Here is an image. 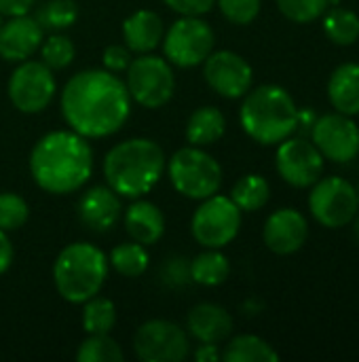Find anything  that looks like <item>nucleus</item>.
<instances>
[{"instance_id": "f257e3e1", "label": "nucleus", "mask_w": 359, "mask_h": 362, "mask_svg": "<svg viewBox=\"0 0 359 362\" xmlns=\"http://www.w3.org/2000/svg\"><path fill=\"white\" fill-rule=\"evenodd\" d=\"M131 98L110 70H83L61 91V115L72 132L89 138L116 134L129 119Z\"/></svg>"}, {"instance_id": "f03ea898", "label": "nucleus", "mask_w": 359, "mask_h": 362, "mask_svg": "<svg viewBox=\"0 0 359 362\" xmlns=\"http://www.w3.org/2000/svg\"><path fill=\"white\" fill-rule=\"evenodd\" d=\"M30 172L47 193H74L91 178L93 151L87 138L76 132H51L32 148Z\"/></svg>"}, {"instance_id": "7ed1b4c3", "label": "nucleus", "mask_w": 359, "mask_h": 362, "mask_svg": "<svg viewBox=\"0 0 359 362\" xmlns=\"http://www.w3.org/2000/svg\"><path fill=\"white\" fill-rule=\"evenodd\" d=\"M165 165V153L154 140L131 138L108 151L104 176L118 197L138 199L157 187Z\"/></svg>"}, {"instance_id": "20e7f679", "label": "nucleus", "mask_w": 359, "mask_h": 362, "mask_svg": "<svg viewBox=\"0 0 359 362\" xmlns=\"http://www.w3.org/2000/svg\"><path fill=\"white\" fill-rule=\"evenodd\" d=\"M243 132L260 144H279L298 129V108L279 85H262L250 91L241 104Z\"/></svg>"}, {"instance_id": "39448f33", "label": "nucleus", "mask_w": 359, "mask_h": 362, "mask_svg": "<svg viewBox=\"0 0 359 362\" xmlns=\"http://www.w3.org/2000/svg\"><path fill=\"white\" fill-rule=\"evenodd\" d=\"M108 278V257L93 244L66 246L53 263V284L68 303H85L99 295Z\"/></svg>"}, {"instance_id": "423d86ee", "label": "nucleus", "mask_w": 359, "mask_h": 362, "mask_svg": "<svg viewBox=\"0 0 359 362\" xmlns=\"http://www.w3.org/2000/svg\"><path fill=\"white\" fill-rule=\"evenodd\" d=\"M174 189L188 199H205L220 191L222 168L201 146H184L174 153L167 165Z\"/></svg>"}, {"instance_id": "0eeeda50", "label": "nucleus", "mask_w": 359, "mask_h": 362, "mask_svg": "<svg viewBox=\"0 0 359 362\" xmlns=\"http://www.w3.org/2000/svg\"><path fill=\"white\" fill-rule=\"evenodd\" d=\"M125 87L129 98L144 108H161L165 106L176 89V76L171 64L165 57H157L152 53H142L131 59L127 66Z\"/></svg>"}, {"instance_id": "6e6552de", "label": "nucleus", "mask_w": 359, "mask_h": 362, "mask_svg": "<svg viewBox=\"0 0 359 362\" xmlns=\"http://www.w3.org/2000/svg\"><path fill=\"white\" fill-rule=\"evenodd\" d=\"M241 229V210L231 197L212 195L201 199L190 221V231L197 244L203 248H224L229 246Z\"/></svg>"}, {"instance_id": "1a4fd4ad", "label": "nucleus", "mask_w": 359, "mask_h": 362, "mask_svg": "<svg viewBox=\"0 0 359 362\" xmlns=\"http://www.w3.org/2000/svg\"><path fill=\"white\" fill-rule=\"evenodd\" d=\"M214 30L201 17L182 15L171 28L163 34L165 59L180 68H193L205 62L214 51Z\"/></svg>"}, {"instance_id": "9d476101", "label": "nucleus", "mask_w": 359, "mask_h": 362, "mask_svg": "<svg viewBox=\"0 0 359 362\" xmlns=\"http://www.w3.org/2000/svg\"><path fill=\"white\" fill-rule=\"evenodd\" d=\"M55 95L53 70L42 62H19L8 78V100L25 115L42 112Z\"/></svg>"}, {"instance_id": "9b49d317", "label": "nucleus", "mask_w": 359, "mask_h": 362, "mask_svg": "<svg viewBox=\"0 0 359 362\" xmlns=\"http://www.w3.org/2000/svg\"><path fill=\"white\" fill-rule=\"evenodd\" d=\"M309 208L315 221H320L324 227H345L358 214L359 202L355 187L349 180L336 176L317 180L309 195Z\"/></svg>"}, {"instance_id": "f8f14e48", "label": "nucleus", "mask_w": 359, "mask_h": 362, "mask_svg": "<svg viewBox=\"0 0 359 362\" xmlns=\"http://www.w3.org/2000/svg\"><path fill=\"white\" fill-rule=\"evenodd\" d=\"M133 352L144 362H182L188 356V335L169 320H148L133 335Z\"/></svg>"}, {"instance_id": "ddd939ff", "label": "nucleus", "mask_w": 359, "mask_h": 362, "mask_svg": "<svg viewBox=\"0 0 359 362\" xmlns=\"http://www.w3.org/2000/svg\"><path fill=\"white\" fill-rule=\"evenodd\" d=\"M277 172L292 187H313L324 172V155L305 138H286L277 148Z\"/></svg>"}, {"instance_id": "4468645a", "label": "nucleus", "mask_w": 359, "mask_h": 362, "mask_svg": "<svg viewBox=\"0 0 359 362\" xmlns=\"http://www.w3.org/2000/svg\"><path fill=\"white\" fill-rule=\"evenodd\" d=\"M311 134L317 151L334 163H347L359 155L358 123L343 112L315 119Z\"/></svg>"}, {"instance_id": "2eb2a0df", "label": "nucleus", "mask_w": 359, "mask_h": 362, "mask_svg": "<svg viewBox=\"0 0 359 362\" xmlns=\"http://www.w3.org/2000/svg\"><path fill=\"white\" fill-rule=\"evenodd\" d=\"M203 76L207 85L222 98L235 100L252 87V66L235 51H212L203 62Z\"/></svg>"}, {"instance_id": "dca6fc26", "label": "nucleus", "mask_w": 359, "mask_h": 362, "mask_svg": "<svg viewBox=\"0 0 359 362\" xmlns=\"http://www.w3.org/2000/svg\"><path fill=\"white\" fill-rule=\"evenodd\" d=\"M262 235L267 248L273 250L275 255H294L307 242L309 225L298 210L284 208L267 218Z\"/></svg>"}, {"instance_id": "f3484780", "label": "nucleus", "mask_w": 359, "mask_h": 362, "mask_svg": "<svg viewBox=\"0 0 359 362\" xmlns=\"http://www.w3.org/2000/svg\"><path fill=\"white\" fill-rule=\"evenodd\" d=\"M42 32L40 23L28 13L8 17L0 25V57L6 62H25L40 49Z\"/></svg>"}, {"instance_id": "a211bd4d", "label": "nucleus", "mask_w": 359, "mask_h": 362, "mask_svg": "<svg viewBox=\"0 0 359 362\" xmlns=\"http://www.w3.org/2000/svg\"><path fill=\"white\" fill-rule=\"evenodd\" d=\"M78 218L87 229L106 233L121 218V197L110 187H93L78 202Z\"/></svg>"}, {"instance_id": "6ab92c4d", "label": "nucleus", "mask_w": 359, "mask_h": 362, "mask_svg": "<svg viewBox=\"0 0 359 362\" xmlns=\"http://www.w3.org/2000/svg\"><path fill=\"white\" fill-rule=\"evenodd\" d=\"M188 333L199 344H220L224 341L233 331V318L231 314L216 305V303H199L188 312L186 318Z\"/></svg>"}, {"instance_id": "aec40b11", "label": "nucleus", "mask_w": 359, "mask_h": 362, "mask_svg": "<svg viewBox=\"0 0 359 362\" xmlns=\"http://www.w3.org/2000/svg\"><path fill=\"white\" fill-rule=\"evenodd\" d=\"M163 21L154 11L142 8L123 21V40L131 53H152L163 40Z\"/></svg>"}, {"instance_id": "412c9836", "label": "nucleus", "mask_w": 359, "mask_h": 362, "mask_svg": "<svg viewBox=\"0 0 359 362\" xmlns=\"http://www.w3.org/2000/svg\"><path fill=\"white\" fill-rule=\"evenodd\" d=\"M125 229L129 233V238L142 246H152L157 244L163 233H165V216L159 210V206L146 202V199H138L133 202L127 210H125Z\"/></svg>"}, {"instance_id": "4be33fe9", "label": "nucleus", "mask_w": 359, "mask_h": 362, "mask_svg": "<svg viewBox=\"0 0 359 362\" xmlns=\"http://www.w3.org/2000/svg\"><path fill=\"white\" fill-rule=\"evenodd\" d=\"M328 95L339 112L347 117L359 115V64H343L332 72Z\"/></svg>"}, {"instance_id": "5701e85b", "label": "nucleus", "mask_w": 359, "mask_h": 362, "mask_svg": "<svg viewBox=\"0 0 359 362\" xmlns=\"http://www.w3.org/2000/svg\"><path fill=\"white\" fill-rule=\"evenodd\" d=\"M224 115L216 106H201L186 121V140L193 146H209L224 136Z\"/></svg>"}, {"instance_id": "b1692460", "label": "nucleus", "mask_w": 359, "mask_h": 362, "mask_svg": "<svg viewBox=\"0 0 359 362\" xmlns=\"http://www.w3.org/2000/svg\"><path fill=\"white\" fill-rule=\"evenodd\" d=\"M188 274L190 280L201 286H220L231 274V263L218 248H207L193 259Z\"/></svg>"}, {"instance_id": "393cba45", "label": "nucleus", "mask_w": 359, "mask_h": 362, "mask_svg": "<svg viewBox=\"0 0 359 362\" xmlns=\"http://www.w3.org/2000/svg\"><path fill=\"white\" fill-rule=\"evenodd\" d=\"M222 361L226 362H277L279 354L256 335H239L235 337L222 352Z\"/></svg>"}, {"instance_id": "a878e982", "label": "nucleus", "mask_w": 359, "mask_h": 362, "mask_svg": "<svg viewBox=\"0 0 359 362\" xmlns=\"http://www.w3.org/2000/svg\"><path fill=\"white\" fill-rule=\"evenodd\" d=\"M271 195V187L267 182V178L258 176V174H248L243 178H239L231 191V199L235 202V206L241 212H256L260 208L267 206Z\"/></svg>"}, {"instance_id": "bb28decb", "label": "nucleus", "mask_w": 359, "mask_h": 362, "mask_svg": "<svg viewBox=\"0 0 359 362\" xmlns=\"http://www.w3.org/2000/svg\"><path fill=\"white\" fill-rule=\"evenodd\" d=\"M83 329L87 335H108L116 325V308L106 297H91L83 303Z\"/></svg>"}, {"instance_id": "cd10ccee", "label": "nucleus", "mask_w": 359, "mask_h": 362, "mask_svg": "<svg viewBox=\"0 0 359 362\" xmlns=\"http://www.w3.org/2000/svg\"><path fill=\"white\" fill-rule=\"evenodd\" d=\"M108 263L125 278H138L148 269L150 257L146 246L138 244V242H127L121 244L116 248H112Z\"/></svg>"}, {"instance_id": "c85d7f7f", "label": "nucleus", "mask_w": 359, "mask_h": 362, "mask_svg": "<svg viewBox=\"0 0 359 362\" xmlns=\"http://www.w3.org/2000/svg\"><path fill=\"white\" fill-rule=\"evenodd\" d=\"M324 32L336 45H353L359 38V17L349 8H332L324 19Z\"/></svg>"}, {"instance_id": "c756f323", "label": "nucleus", "mask_w": 359, "mask_h": 362, "mask_svg": "<svg viewBox=\"0 0 359 362\" xmlns=\"http://www.w3.org/2000/svg\"><path fill=\"white\" fill-rule=\"evenodd\" d=\"M42 30H66L76 23L78 6L74 0H49L44 2L34 17Z\"/></svg>"}, {"instance_id": "7c9ffc66", "label": "nucleus", "mask_w": 359, "mask_h": 362, "mask_svg": "<svg viewBox=\"0 0 359 362\" xmlns=\"http://www.w3.org/2000/svg\"><path fill=\"white\" fill-rule=\"evenodd\" d=\"M78 362H121L123 350L121 346L108 335H89L76 352Z\"/></svg>"}, {"instance_id": "2f4dec72", "label": "nucleus", "mask_w": 359, "mask_h": 362, "mask_svg": "<svg viewBox=\"0 0 359 362\" xmlns=\"http://www.w3.org/2000/svg\"><path fill=\"white\" fill-rule=\"evenodd\" d=\"M40 55H42V64L49 66L51 70H63L74 59V45L63 34H51L47 40L42 38Z\"/></svg>"}, {"instance_id": "473e14b6", "label": "nucleus", "mask_w": 359, "mask_h": 362, "mask_svg": "<svg viewBox=\"0 0 359 362\" xmlns=\"http://www.w3.org/2000/svg\"><path fill=\"white\" fill-rule=\"evenodd\" d=\"M30 208L23 197L15 193H0V229L15 231L25 225Z\"/></svg>"}, {"instance_id": "72a5a7b5", "label": "nucleus", "mask_w": 359, "mask_h": 362, "mask_svg": "<svg viewBox=\"0 0 359 362\" xmlns=\"http://www.w3.org/2000/svg\"><path fill=\"white\" fill-rule=\"evenodd\" d=\"M277 6L290 21L309 23L326 11L328 0H277Z\"/></svg>"}, {"instance_id": "f704fd0d", "label": "nucleus", "mask_w": 359, "mask_h": 362, "mask_svg": "<svg viewBox=\"0 0 359 362\" xmlns=\"http://www.w3.org/2000/svg\"><path fill=\"white\" fill-rule=\"evenodd\" d=\"M216 2L222 15L231 23H239V25L252 23L260 13V0H216Z\"/></svg>"}, {"instance_id": "c9c22d12", "label": "nucleus", "mask_w": 359, "mask_h": 362, "mask_svg": "<svg viewBox=\"0 0 359 362\" xmlns=\"http://www.w3.org/2000/svg\"><path fill=\"white\" fill-rule=\"evenodd\" d=\"M131 51L123 45H110L104 49V55H102V62H104V68L110 70V72H121V70H127V66L131 64Z\"/></svg>"}, {"instance_id": "e433bc0d", "label": "nucleus", "mask_w": 359, "mask_h": 362, "mask_svg": "<svg viewBox=\"0 0 359 362\" xmlns=\"http://www.w3.org/2000/svg\"><path fill=\"white\" fill-rule=\"evenodd\" d=\"M163 2L178 15H193V17L205 15L216 4V0H163Z\"/></svg>"}, {"instance_id": "4c0bfd02", "label": "nucleus", "mask_w": 359, "mask_h": 362, "mask_svg": "<svg viewBox=\"0 0 359 362\" xmlns=\"http://www.w3.org/2000/svg\"><path fill=\"white\" fill-rule=\"evenodd\" d=\"M36 0H0V15L4 17H15V15H25L32 11Z\"/></svg>"}, {"instance_id": "58836bf2", "label": "nucleus", "mask_w": 359, "mask_h": 362, "mask_svg": "<svg viewBox=\"0 0 359 362\" xmlns=\"http://www.w3.org/2000/svg\"><path fill=\"white\" fill-rule=\"evenodd\" d=\"M11 263H13V244L6 231L0 229V276L11 267Z\"/></svg>"}, {"instance_id": "ea45409f", "label": "nucleus", "mask_w": 359, "mask_h": 362, "mask_svg": "<svg viewBox=\"0 0 359 362\" xmlns=\"http://www.w3.org/2000/svg\"><path fill=\"white\" fill-rule=\"evenodd\" d=\"M195 358L199 362H216L222 358V352L216 344H201L195 352Z\"/></svg>"}, {"instance_id": "a19ab883", "label": "nucleus", "mask_w": 359, "mask_h": 362, "mask_svg": "<svg viewBox=\"0 0 359 362\" xmlns=\"http://www.w3.org/2000/svg\"><path fill=\"white\" fill-rule=\"evenodd\" d=\"M355 235H358V240H359V218H358V223H355Z\"/></svg>"}, {"instance_id": "79ce46f5", "label": "nucleus", "mask_w": 359, "mask_h": 362, "mask_svg": "<svg viewBox=\"0 0 359 362\" xmlns=\"http://www.w3.org/2000/svg\"><path fill=\"white\" fill-rule=\"evenodd\" d=\"M355 193H358V202H359V185H358V189H355Z\"/></svg>"}, {"instance_id": "37998d69", "label": "nucleus", "mask_w": 359, "mask_h": 362, "mask_svg": "<svg viewBox=\"0 0 359 362\" xmlns=\"http://www.w3.org/2000/svg\"><path fill=\"white\" fill-rule=\"evenodd\" d=\"M0 25H2V19H0Z\"/></svg>"}]
</instances>
